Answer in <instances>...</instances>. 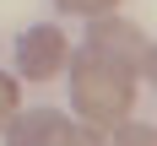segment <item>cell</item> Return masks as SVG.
<instances>
[{
  "instance_id": "1",
  "label": "cell",
  "mask_w": 157,
  "mask_h": 146,
  "mask_svg": "<svg viewBox=\"0 0 157 146\" xmlns=\"http://www.w3.org/2000/svg\"><path fill=\"white\" fill-rule=\"evenodd\" d=\"M65 70H71V108L81 114L87 130H114L119 119H130V108H136V81L119 65L98 60L92 49H81V54L65 60Z\"/></svg>"
},
{
  "instance_id": "2",
  "label": "cell",
  "mask_w": 157,
  "mask_h": 146,
  "mask_svg": "<svg viewBox=\"0 0 157 146\" xmlns=\"http://www.w3.org/2000/svg\"><path fill=\"white\" fill-rule=\"evenodd\" d=\"M87 49L98 60L119 65L130 81H152V38L136 22H119V16H92V32H87Z\"/></svg>"
},
{
  "instance_id": "3",
  "label": "cell",
  "mask_w": 157,
  "mask_h": 146,
  "mask_svg": "<svg viewBox=\"0 0 157 146\" xmlns=\"http://www.w3.org/2000/svg\"><path fill=\"white\" fill-rule=\"evenodd\" d=\"M65 60H71V43L54 22H38L16 38V81H49L65 70Z\"/></svg>"
},
{
  "instance_id": "4",
  "label": "cell",
  "mask_w": 157,
  "mask_h": 146,
  "mask_svg": "<svg viewBox=\"0 0 157 146\" xmlns=\"http://www.w3.org/2000/svg\"><path fill=\"white\" fill-rule=\"evenodd\" d=\"M71 130L76 125L54 108H16L6 119V146H65Z\"/></svg>"
},
{
  "instance_id": "5",
  "label": "cell",
  "mask_w": 157,
  "mask_h": 146,
  "mask_svg": "<svg viewBox=\"0 0 157 146\" xmlns=\"http://www.w3.org/2000/svg\"><path fill=\"white\" fill-rule=\"evenodd\" d=\"M114 146H157V130L146 119H119L114 125Z\"/></svg>"
},
{
  "instance_id": "6",
  "label": "cell",
  "mask_w": 157,
  "mask_h": 146,
  "mask_svg": "<svg viewBox=\"0 0 157 146\" xmlns=\"http://www.w3.org/2000/svg\"><path fill=\"white\" fill-rule=\"evenodd\" d=\"M16 108H22V81L0 70V130H6V119H11Z\"/></svg>"
},
{
  "instance_id": "7",
  "label": "cell",
  "mask_w": 157,
  "mask_h": 146,
  "mask_svg": "<svg viewBox=\"0 0 157 146\" xmlns=\"http://www.w3.org/2000/svg\"><path fill=\"white\" fill-rule=\"evenodd\" d=\"M54 6H60L65 16H87V22H92V16H109L119 0H54Z\"/></svg>"
},
{
  "instance_id": "8",
  "label": "cell",
  "mask_w": 157,
  "mask_h": 146,
  "mask_svg": "<svg viewBox=\"0 0 157 146\" xmlns=\"http://www.w3.org/2000/svg\"><path fill=\"white\" fill-rule=\"evenodd\" d=\"M65 146H109V141H103V130H87V125H81V130L65 135Z\"/></svg>"
}]
</instances>
